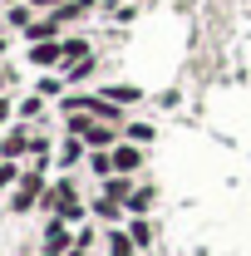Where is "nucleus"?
I'll use <instances>...</instances> for the list:
<instances>
[{
	"instance_id": "11",
	"label": "nucleus",
	"mask_w": 251,
	"mask_h": 256,
	"mask_svg": "<svg viewBox=\"0 0 251 256\" xmlns=\"http://www.w3.org/2000/svg\"><path fill=\"white\" fill-rule=\"evenodd\" d=\"M15 114H20V124H34V118L44 114V94H30V98H20V104H15Z\"/></svg>"
},
{
	"instance_id": "7",
	"label": "nucleus",
	"mask_w": 251,
	"mask_h": 256,
	"mask_svg": "<svg viewBox=\"0 0 251 256\" xmlns=\"http://www.w3.org/2000/svg\"><path fill=\"white\" fill-rule=\"evenodd\" d=\"M89 212H94L98 222H118V217H124V202H114V197H94Z\"/></svg>"
},
{
	"instance_id": "15",
	"label": "nucleus",
	"mask_w": 251,
	"mask_h": 256,
	"mask_svg": "<svg viewBox=\"0 0 251 256\" xmlns=\"http://www.w3.org/2000/svg\"><path fill=\"white\" fill-rule=\"evenodd\" d=\"M20 178H25V168H20V162H10V158H0V192H5V188H15V182H20Z\"/></svg>"
},
{
	"instance_id": "2",
	"label": "nucleus",
	"mask_w": 251,
	"mask_h": 256,
	"mask_svg": "<svg viewBox=\"0 0 251 256\" xmlns=\"http://www.w3.org/2000/svg\"><path fill=\"white\" fill-rule=\"evenodd\" d=\"M25 60H30L34 69H64V34L60 40H34Z\"/></svg>"
},
{
	"instance_id": "14",
	"label": "nucleus",
	"mask_w": 251,
	"mask_h": 256,
	"mask_svg": "<svg viewBox=\"0 0 251 256\" xmlns=\"http://www.w3.org/2000/svg\"><path fill=\"white\" fill-rule=\"evenodd\" d=\"M124 207H128V212H133V217H143V212L153 207V188H133V197H128Z\"/></svg>"
},
{
	"instance_id": "13",
	"label": "nucleus",
	"mask_w": 251,
	"mask_h": 256,
	"mask_svg": "<svg viewBox=\"0 0 251 256\" xmlns=\"http://www.w3.org/2000/svg\"><path fill=\"white\" fill-rule=\"evenodd\" d=\"M128 236L138 242V252H148V246H153V226L143 222V217H133V222H128Z\"/></svg>"
},
{
	"instance_id": "6",
	"label": "nucleus",
	"mask_w": 251,
	"mask_h": 256,
	"mask_svg": "<svg viewBox=\"0 0 251 256\" xmlns=\"http://www.w3.org/2000/svg\"><path fill=\"white\" fill-rule=\"evenodd\" d=\"M104 197H114V202H128V197H133V182H128V172H114V178H104Z\"/></svg>"
},
{
	"instance_id": "18",
	"label": "nucleus",
	"mask_w": 251,
	"mask_h": 256,
	"mask_svg": "<svg viewBox=\"0 0 251 256\" xmlns=\"http://www.w3.org/2000/svg\"><path fill=\"white\" fill-rule=\"evenodd\" d=\"M5 84H10V69H5V64H0V94H5Z\"/></svg>"
},
{
	"instance_id": "9",
	"label": "nucleus",
	"mask_w": 251,
	"mask_h": 256,
	"mask_svg": "<svg viewBox=\"0 0 251 256\" xmlns=\"http://www.w3.org/2000/svg\"><path fill=\"white\" fill-rule=\"evenodd\" d=\"M104 94L128 108V104H138V98H143V89H138V84H104Z\"/></svg>"
},
{
	"instance_id": "10",
	"label": "nucleus",
	"mask_w": 251,
	"mask_h": 256,
	"mask_svg": "<svg viewBox=\"0 0 251 256\" xmlns=\"http://www.w3.org/2000/svg\"><path fill=\"white\" fill-rule=\"evenodd\" d=\"M108 256H138V242L128 236V226L124 232H108Z\"/></svg>"
},
{
	"instance_id": "4",
	"label": "nucleus",
	"mask_w": 251,
	"mask_h": 256,
	"mask_svg": "<svg viewBox=\"0 0 251 256\" xmlns=\"http://www.w3.org/2000/svg\"><path fill=\"white\" fill-rule=\"evenodd\" d=\"M138 168H143V143L118 138V143H114V172H128V178H133Z\"/></svg>"
},
{
	"instance_id": "12",
	"label": "nucleus",
	"mask_w": 251,
	"mask_h": 256,
	"mask_svg": "<svg viewBox=\"0 0 251 256\" xmlns=\"http://www.w3.org/2000/svg\"><path fill=\"white\" fill-rule=\"evenodd\" d=\"M94 54H84V60H74V64H69V69H60V74H64V79H69V84H79V79H89V74H94Z\"/></svg>"
},
{
	"instance_id": "20",
	"label": "nucleus",
	"mask_w": 251,
	"mask_h": 256,
	"mask_svg": "<svg viewBox=\"0 0 251 256\" xmlns=\"http://www.w3.org/2000/svg\"><path fill=\"white\" fill-rule=\"evenodd\" d=\"M69 256H89V252H84V246H74V252H69Z\"/></svg>"
},
{
	"instance_id": "8",
	"label": "nucleus",
	"mask_w": 251,
	"mask_h": 256,
	"mask_svg": "<svg viewBox=\"0 0 251 256\" xmlns=\"http://www.w3.org/2000/svg\"><path fill=\"white\" fill-rule=\"evenodd\" d=\"M124 138H128V143H143V148H148V143L158 138V128H153V124H143V118H133V124H124Z\"/></svg>"
},
{
	"instance_id": "16",
	"label": "nucleus",
	"mask_w": 251,
	"mask_h": 256,
	"mask_svg": "<svg viewBox=\"0 0 251 256\" xmlns=\"http://www.w3.org/2000/svg\"><path fill=\"white\" fill-rule=\"evenodd\" d=\"M64 84H69L64 74H44V79H40V94H44V98H54V94L64 89Z\"/></svg>"
},
{
	"instance_id": "3",
	"label": "nucleus",
	"mask_w": 251,
	"mask_h": 256,
	"mask_svg": "<svg viewBox=\"0 0 251 256\" xmlns=\"http://www.w3.org/2000/svg\"><path fill=\"white\" fill-rule=\"evenodd\" d=\"M30 143H34V133L25 124H15V128H5L0 133V158H10V162H20L25 153H30Z\"/></svg>"
},
{
	"instance_id": "19",
	"label": "nucleus",
	"mask_w": 251,
	"mask_h": 256,
	"mask_svg": "<svg viewBox=\"0 0 251 256\" xmlns=\"http://www.w3.org/2000/svg\"><path fill=\"white\" fill-rule=\"evenodd\" d=\"M5 50H10V34H0V54H5Z\"/></svg>"
},
{
	"instance_id": "17",
	"label": "nucleus",
	"mask_w": 251,
	"mask_h": 256,
	"mask_svg": "<svg viewBox=\"0 0 251 256\" xmlns=\"http://www.w3.org/2000/svg\"><path fill=\"white\" fill-rule=\"evenodd\" d=\"M25 5H30V10H40V15H44V10H60L64 0H25Z\"/></svg>"
},
{
	"instance_id": "5",
	"label": "nucleus",
	"mask_w": 251,
	"mask_h": 256,
	"mask_svg": "<svg viewBox=\"0 0 251 256\" xmlns=\"http://www.w3.org/2000/svg\"><path fill=\"white\" fill-rule=\"evenodd\" d=\"M89 153H94V148H89L79 133H69L60 143V168H79V162H89Z\"/></svg>"
},
{
	"instance_id": "1",
	"label": "nucleus",
	"mask_w": 251,
	"mask_h": 256,
	"mask_svg": "<svg viewBox=\"0 0 251 256\" xmlns=\"http://www.w3.org/2000/svg\"><path fill=\"white\" fill-rule=\"evenodd\" d=\"M44 188H50V182H44V162H30V168H25V178L10 188V212H15V217L34 212V207H40V197H44Z\"/></svg>"
}]
</instances>
